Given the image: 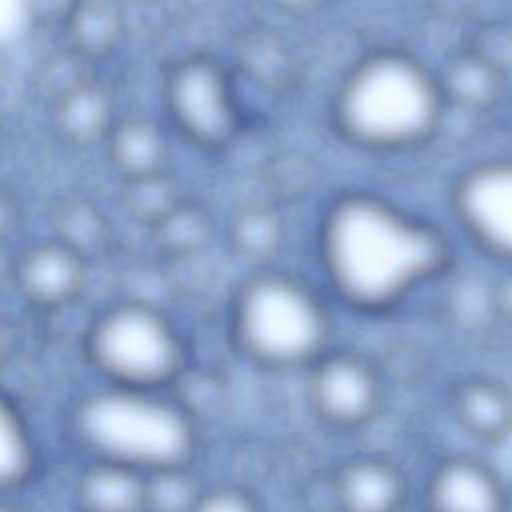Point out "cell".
I'll list each match as a JSON object with an SVG mask.
<instances>
[{"label": "cell", "mask_w": 512, "mask_h": 512, "mask_svg": "<svg viewBox=\"0 0 512 512\" xmlns=\"http://www.w3.org/2000/svg\"><path fill=\"white\" fill-rule=\"evenodd\" d=\"M334 496L342 512H402L408 482L394 462L358 456L336 470Z\"/></svg>", "instance_id": "8fae6325"}, {"label": "cell", "mask_w": 512, "mask_h": 512, "mask_svg": "<svg viewBox=\"0 0 512 512\" xmlns=\"http://www.w3.org/2000/svg\"><path fill=\"white\" fill-rule=\"evenodd\" d=\"M236 58L240 68L268 90H280L294 82L296 66L292 54L272 32H248L238 42Z\"/></svg>", "instance_id": "ac0fdd59"}, {"label": "cell", "mask_w": 512, "mask_h": 512, "mask_svg": "<svg viewBox=\"0 0 512 512\" xmlns=\"http://www.w3.org/2000/svg\"><path fill=\"white\" fill-rule=\"evenodd\" d=\"M334 512H342V510H334Z\"/></svg>", "instance_id": "4dcf8cb0"}, {"label": "cell", "mask_w": 512, "mask_h": 512, "mask_svg": "<svg viewBox=\"0 0 512 512\" xmlns=\"http://www.w3.org/2000/svg\"><path fill=\"white\" fill-rule=\"evenodd\" d=\"M36 468V444L20 410L8 400L0 408V484L18 488Z\"/></svg>", "instance_id": "44dd1931"}, {"label": "cell", "mask_w": 512, "mask_h": 512, "mask_svg": "<svg viewBox=\"0 0 512 512\" xmlns=\"http://www.w3.org/2000/svg\"><path fill=\"white\" fill-rule=\"evenodd\" d=\"M190 512H262L258 500L238 486L202 490Z\"/></svg>", "instance_id": "484cf974"}, {"label": "cell", "mask_w": 512, "mask_h": 512, "mask_svg": "<svg viewBox=\"0 0 512 512\" xmlns=\"http://www.w3.org/2000/svg\"><path fill=\"white\" fill-rule=\"evenodd\" d=\"M56 240L84 260L104 256L112 244V228L106 216L86 198L60 202L54 212Z\"/></svg>", "instance_id": "e0dca14e"}, {"label": "cell", "mask_w": 512, "mask_h": 512, "mask_svg": "<svg viewBox=\"0 0 512 512\" xmlns=\"http://www.w3.org/2000/svg\"><path fill=\"white\" fill-rule=\"evenodd\" d=\"M184 198L176 182L166 174H152L136 180H124L122 206L130 218L148 224L150 228L170 214Z\"/></svg>", "instance_id": "603a6c76"}, {"label": "cell", "mask_w": 512, "mask_h": 512, "mask_svg": "<svg viewBox=\"0 0 512 512\" xmlns=\"http://www.w3.org/2000/svg\"><path fill=\"white\" fill-rule=\"evenodd\" d=\"M306 394L314 414L338 428L368 424L384 404L378 368L354 352H336L314 362Z\"/></svg>", "instance_id": "52a82bcc"}, {"label": "cell", "mask_w": 512, "mask_h": 512, "mask_svg": "<svg viewBox=\"0 0 512 512\" xmlns=\"http://www.w3.org/2000/svg\"><path fill=\"white\" fill-rule=\"evenodd\" d=\"M74 496L82 512H148V474L94 460L76 478Z\"/></svg>", "instance_id": "4fadbf2b"}, {"label": "cell", "mask_w": 512, "mask_h": 512, "mask_svg": "<svg viewBox=\"0 0 512 512\" xmlns=\"http://www.w3.org/2000/svg\"><path fill=\"white\" fill-rule=\"evenodd\" d=\"M0 512H22V510H18V508H14V506H4Z\"/></svg>", "instance_id": "f546056e"}, {"label": "cell", "mask_w": 512, "mask_h": 512, "mask_svg": "<svg viewBox=\"0 0 512 512\" xmlns=\"http://www.w3.org/2000/svg\"><path fill=\"white\" fill-rule=\"evenodd\" d=\"M150 230L152 242L162 254L184 258L200 252L208 244L212 224L200 206L184 200Z\"/></svg>", "instance_id": "7402d4cb"}, {"label": "cell", "mask_w": 512, "mask_h": 512, "mask_svg": "<svg viewBox=\"0 0 512 512\" xmlns=\"http://www.w3.org/2000/svg\"><path fill=\"white\" fill-rule=\"evenodd\" d=\"M34 18L42 22H60L64 24L78 0H26Z\"/></svg>", "instance_id": "4316f807"}, {"label": "cell", "mask_w": 512, "mask_h": 512, "mask_svg": "<svg viewBox=\"0 0 512 512\" xmlns=\"http://www.w3.org/2000/svg\"><path fill=\"white\" fill-rule=\"evenodd\" d=\"M14 282L30 304L62 308L82 294L86 260L58 240L36 244L18 256Z\"/></svg>", "instance_id": "30bf717a"}, {"label": "cell", "mask_w": 512, "mask_h": 512, "mask_svg": "<svg viewBox=\"0 0 512 512\" xmlns=\"http://www.w3.org/2000/svg\"><path fill=\"white\" fill-rule=\"evenodd\" d=\"M444 94L416 58L380 50L360 60L334 98V122L354 144L404 150L426 142L442 118Z\"/></svg>", "instance_id": "7a4b0ae2"}, {"label": "cell", "mask_w": 512, "mask_h": 512, "mask_svg": "<svg viewBox=\"0 0 512 512\" xmlns=\"http://www.w3.org/2000/svg\"><path fill=\"white\" fill-rule=\"evenodd\" d=\"M88 356L110 384L152 390L176 380L184 346L174 324L146 302L108 308L88 332Z\"/></svg>", "instance_id": "5b68a950"}, {"label": "cell", "mask_w": 512, "mask_h": 512, "mask_svg": "<svg viewBox=\"0 0 512 512\" xmlns=\"http://www.w3.org/2000/svg\"><path fill=\"white\" fill-rule=\"evenodd\" d=\"M114 122L110 94L92 78L74 86L54 102L56 130L70 144L86 146L98 138H108Z\"/></svg>", "instance_id": "5bb4252c"}, {"label": "cell", "mask_w": 512, "mask_h": 512, "mask_svg": "<svg viewBox=\"0 0 512 512\" xmlns=\"http://www.w3.org/2000/svg\"><path fill=\"white\" fill-rule=\"evenodd\" d=\"M312 176L314 170L304 158L286 154L276 158L268 168V186L274 194L292 200L312 186Z\"/></svg>", "instance_id": "d4e9b609"}, {"label": "cell", "mask_w": 512, "mask_h": 512, "mask_svg": "<svg viewBox=\"0 0 512 512\" xmlns=\"http://www.w3.org/2000/svg\"><path fill=\"white\" fill-rule=\"evenodd\" d=\"M428 512H508L502 476L484 460L452 454L436 462L426 482Z\"/></svg>", "instance_id": "9c48e42d"}, {"label": "cell", "mask_w": 512, "mask_h": 512, "mask_svg": "<svg viewBox=\"0 0 512 512\" xmlns=\"http://www.w3.org/2000/svg\"><path fill=\"white\" fill-rule=\"evenodd\" d=\"M320 246L334 290L364 312L394 306L436 276L448 256L436 228L368 194H348L332 204Z\"/></svg>", "instance_id": "6da1fadb"}, {"label": "cell", "mask_w": 512, "mask_h": 512, "mask_svg": "<svg viewBox=\"0 0 512 512\" xmlns=\"http://www.w3.org/2000/svg\"><path fill=\"white\" fill-rule=\"evenodd\" d=\"M72 430L94 460L144 474L186 468L196 452L192 414L152 390L114 384L94 390L74 406Z\"/></svg>", "instance_id": "3957f363"}, {"label": "cell", "mask_w": 512, "mask_h": 512, "mask_svg": "<svg viewBox=\"0 0 512 512\" xmlns=\"http://www.w3.org/2000/svg\"><path fill=\"white\" fill-rule=\"evenodd\" d=\"M278 8L286 10V12H294V14H302V12H310L318 6L320 0H272Z\"/></svg>", "instance_id": "f1b7e54d"}, {"label": "cell", "mask_w": 512, "mask_h": 512, "mask_svg": "<svg viewBox=\"0 0 512 512\" xmlns=\"http://www.w3.org/2000/svg\"><path fill=\"white\" fill-rule=\"evenodd\" d=\"M200 492L186 468L148 474V512H190Z\"/></svg>", "instance_id": "cb8c5ba5"}, {"label": "cell", "mask_w": 512, "mask_h": 512, "mask_svg": "<svg viewBox=\"0 0 512 512\" xmlns=\"http://www.w3.org/2000/svg\"><path fill=\"white\" fill-rule=\"evenodd\" d=\"M438 82L444 98L466 108L486 106L498 92V74L494 64L476 52L452 58Z\"/></svg>", "instance_id": "ffe728a7"}, {"label": "cell", "mask_w": 512, "mask_h": 512, "mask_svg": "<svg viewBox=\"0 0 512 512\" xmlns=\"http://www.w3.org/2000/svg\"><path fill=\"white\" fill-rule=\"evenodd\" d=\"M238 348L268 370L312 366L324 354L328 316L322 302L302 282L276 272L246 280L232 308Z\"/></svg>", "instance_id": "277c9868"}, {"label": "cell", "mask_w": 512, "mask_h": 512, "mask_svg": "<svg viewBox=\"0 0 512 512\" xmlns=\"http://www.w3.org/2000/svg\"><path fill=\"white\" fill-rule=\"evenodd\" d=\"M166 100L178 128L204 148L226 146L238 128V116L224 70L208 56L180 60L166 82Z\"/></svg>", "instance_id": "8992f818"}, {"label": "cell", "mask_w": 512, "mask_h": 512, "mask_svg": "<svg viewBox=\"0 0 512 512\" xmlns=\"http://www.w3.org/2000/svg\"><path fill=\"white\" fill-rule=\"evenodd\" d=\"M282 240V222L264 202L242 204L230 220L232 250L250 262H264L276 254Z\"/></svg>", "instance_id": "d6986e66"}, {"label": "cell", "mask_w": 512, "mask_h": 512, "mask_svg": "<svg viewBox=\"0 0 512 512\" xmlns=\"http://www.w3.org/2000/svg\"><path fill=\"white\" fill-rule=\"evenodd\" d=\"M452 202L466 232L490 254L512 262V158L466 170Z\"/></svg>", "instance_id": "ba28073f"}, {"label": "cell", "mask_w": 512, "mask_h": 512, "mask_svg": "<svg viewBox=\"0 0 512 512\" xmlns=\"http://www.w3.org/2000/svg\"><path fill=\"white\" fill-rule=\"evenodd\" d=\"M494 310L496 314L510 322L512 324V274L502 278L498 284H496V290H494Z\"/></svg>", "instance_id": "83f0119b"}, {"label": "cell", "mask_w": 512, "mask_h": 512, "mask_svg": "<svg viewBox=\"0 0 512 512\" xmlns=\"http://www.w3.org/2000/svg\"><path fill=\"white\" fill-rule=\"evenodd\" d=\"M110 164L124 180L166 172L168 148L162 130L146 118L116 120L108 134Z\"/></svg>", "instance_id": "9a60e30c"}, {"label": "cell", "mask_w": 512, "mask_h": 512, "mask_svg": "<svg viewBox=\"0 0 512 512\" xmlns=\"http://www.w3.org/2000/svg\"><path fill=\"white\" fill-rule=\"evenodd\" d=\"M458 426L476 442L500 444L512 436V388L490 376L460 380L450 394Z\"/></svg>", "instance_id": "7c38bea8"}, {"label": "cell", "mask_w": 512, "mask_h": 512, "mask_svg": "<svg viewBox=\"0 0 512 512\" xmlns=\"http://www.w3.org/2000/svg\"><path fill=\"white\" fill-rule=\"evenodd\" d=\"M70 50L84 60L108 56L122 36V16L108 0H78L62 24Z\"/></svg>", "instance_id": "2e32d148"}]
</instances>
